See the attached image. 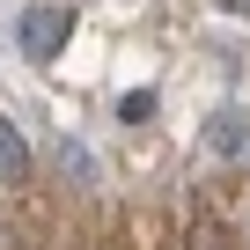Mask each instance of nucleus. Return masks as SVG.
<instances>
[{"instance_id": "obj_1", "label": "nucleus", "mask_w": 250, "mask_h": 250, "mask_svg": "<svg viewBox=\"0 0 250 250\" xmlns=\"http://www.w3.org/2000/svg\"><path fill=\"white\" fill-rule=\"evenodd\" d=\"M0 177H22V140H15L8 118H0Z\"/></svg>"}, {"instance_id": "obj_2", "label": "nucleus", "mask_w": 250, "mask_h": 250, "mask_svg": "<svg viewBox=\"0 0 250 250\" xmlns=\"http://www.w3.org/2000/svg\"><path fill=\"white\" fill-rule=\"evenodd\" d=\"M52 37H59V15H37V22H30V52H44Z\"/></svg>"}]
</instances>
